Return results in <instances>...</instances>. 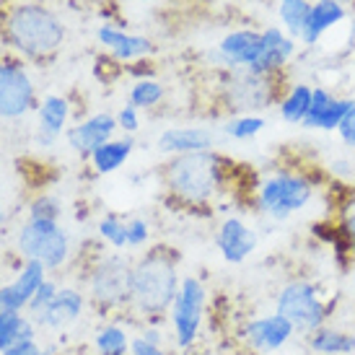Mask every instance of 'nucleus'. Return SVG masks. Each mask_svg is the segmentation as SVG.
Masks as SVG:
<instances>
[{
    "label": "nucleus",
    "instance_id": "f257e3e1",
    "mask_svg": "<svg viewBox=\"0 0 355 355\" xmlns=\"http://www.w3.org/2000/svg\"><path fill=\"white\" fill-rule=\"evenodd\" d=\"M228 161L218 150H200L174 156L164 168V182L171 198L184 205H205L223 189Z\"/></svg>",
    "mask_w": 355,
    "mask_h": 355
},
{
    "label": "nucleus",
    "instance_id": "f03ea898",
    "mask_svg": "<svg viewBox=\"0 0 355 355\" xmlns=\"http://www.w3.org/2000/svg\"><path fill=\"white\" fill-rule=\"evenodd\" d=\"M179 270L177 257L171 249H156L143 254L132 265V301L130 309H135L140 316H161L166 314L179 291Z\"/></svg>",
    "mask_w": 355,
    "mask_h": 355
},
{
    "label": "nucleus",
    "instance_id": "7ed1b4c3",
    "mask_svg": "<svg viewBox=\"0 0 355 355\" xmlns=\"http://www.w3.org/2000/svg\"><path fill=\"white\" fill-rule=\"evenodd\" d=\"M6 40L26 58H44L60 50L65 40V26L50 8L37 3H21L6 16Z\"/></svg>",
    "mask_w": 355,
    "mask_h": 355
},
{
    "label": "nucleus",
    "instance_id": "20e7f679",
    "mask_svg": "<svg viewBox=\"0 0 355 355\" xmlns=\"http://www.w3.org/2000/svg\"><path fill=\"white\" fill-rule=\"evenodd\" d=\"M275 311L296 327L298 335H309L329 322L335 314V298L327 296L322 283L309 277H293L275 293Z\"/></svg>",
    "mask_w": 355,
    "mask_h": 355
},
{
    "label": "nucleus",
    "instance_id": "39448f33",
    "mask_svg": "<svg viewBox=\"0 0 355 355\" xmlns=\"http://www.w3.org/2000/svg\"><path fill=\"white\" fill-rule=\"evenodd\" d=\"M316 195L314 179L296 168H277L257 187V210L272 223H283L301 213Z\"/></svg>",
    "mask_w": 355,
    "mask_h": 355
},
{
    "label": "nucleus",
    "instance_id": "423d86ee",
    "mask_svg": "<svg viewBox=\"0 0 355 355\" xmlns=\"http://www.w3.org/2000/svg\"><path fill=\"white\" fill-rule=\"evenodd\" d=\"M89 293L101 309H125L132 301V262L122 254L101 257L89 270Z\"/></svg>",
    "mask_w": 355,
    "mask_h": 355
},
{
    "label": "nucleus",
    "instance_id": "0eeeda50",
    "mask_svg": "<svg viewBox=\"0 0 355 355\" xmlns=\"http://www.w3.org/2000/svg\"><path fill=\"white\" fill-rule=\"evenodd\" d=\"M280 96L277 76H257L249 70H228L223 78V99L226 109L239 114H254L262 109L272 107Z\"/></svg>",
    "mask_w": 355,
    "mask_h": 355
},
{
    "label": "nucleus",
    "instance_id": "6e6552de",
    "mask_svg": "<svg viewBox=\"0 0 355 355\" xmlns=\"http://www.w3.org/2000/svg\"><path fill=\"white\" fill-rule=\"evenodd\" d=\"M19 252L26 259H37L47 270H58L68 262L70 239L60 228L58 220H37L29 218L19 231Z\"/></svg>",
    "mask_w": 355,
    "mask_h": 355
},
{
    "label": "nucleus",
    "instance_id": "1a4fd4ad",
    "mask_svg": "<svg viewBox=\"0 0 355 355\" xmlns=\"http://www.w3.org/2000/svg\"><path fill=\"white\" fill-rule=\"evenodd\" d=\"M205 304H207L205 283L195 275L182 277L177 298H174V304L168 309L177 347L187 350V347L195 345V340L200 335V327H202V319H205Z\"/></svg>",
    "mask_w": 355,
    "mask_h": 355
},
{
    "label": "nucleus",
    "instance_id": "9d476101",
    "mask_svg": "<svg viewBox=\"0 0 355 355\" xmlns=\"http://www.w3.org/2000/svg\"><path fill=\"white\" fill-rule=\"evenodd\" d=\"M239 335H241V340H244V345L249 350H254L259 355H272V353H280L298 332L286 316L272 311V314L247 319Z\"/></svg>",
    "mask_w": 355,
    "mask_h": 355
},
{
    "label": "nucleus",
    "instance_id": "9b49d317",
    "mask_svg": "<svg viewBox=\"0 0 355 355\" xmlns=\"http://www.w3.org/2000/svg\"><path fill=\"white\" fill-rule=\"evenodd\" d=\"M262 55V31L254 29H236L226 34L210 52H205V60L216 68L226 70H249Z\"/></svg>",
    "mask_w": 355,
    "mask_h": 355
},
{
    "label": "nucleus",
    "instance_id": "f8f14e48",
    "mask_svg": "<svg viewBox=\"0 0 355 355\" xmlns=\"http://www.w3.org/2000/svg\"><path fill=\"white\" fill-rule=\"evenodd\" d=\"M34 107V86L29 73L13 60L0 62V117L19 119Z\"/></svg>",
    "mask_w": 355,
    "mask_h": 355
},
{
    "label": "nucleus",
    "instance_id": "ddd939ff",
    "mask_svg": "<svg viewBox=\"0 0 355 355\" xmlns=\"http://www.w3.org/2000/svg\"><path fill=\"white\" fill-rule=\"evenodd\" d=\"M257 228H252L244 218L228 216L216 231V247L228 265H241L257 249Z\"/></svg>",
    "mask_w": 355,
    "mask_h": 355
},
{
    "label": "nucleus",
    "instance_id": "4468645a",
    "mask_svg": "<svg viewBox=\"0 0 355 355\" xmlns=\"http://www.w3.org/2000/svg\"><path fill=\"white\" fill-rule=\"evenodd\" d=\"M117 117L109 114V112H101V114H94V117L78 122L76 128H70L65 132V140L68 146L80 156H91L94 150L114 140V132H117Z\"/></svg>",
    "mask_w": 355,
    "mask_h": 355
},
{
    "label": "nucleus",
    "instance_id": "2eb2a0df",
    "mask_svg": "<svg viewBox=\"0 0 355 355\" xmlns=\"http://www.w3.org/2000/svg\"><path fill=\"white\" fill-rule=\"evenodd\" d=\"M296 55V40H291L283 26H267L262 29V55L249 73L257 76H277Z\"/></svg>",
    "mask_w": 355,
    "mask_h": 355
},
{
    "label": "nucleus",
    "instance_id": "dca6fc26",
    "mask_svg": "<svg viewBox=\"0 0 355 355\" xmlns=\"http://www.w3.org/2000/svg\"><path fill=\"white\" fill-rule=\"evenodd\" d=\"M47 267L37 262V259H26L24 270L19 272V277L10 283V286L0 288V311L3 309H13V311H24L29 301L34 298V293L42 288V283L47 280L44 277Z\"/></svg>",
    "mask_w": 355,
    "mask_h": 355
},
{
    "label": "nucleus",
    "instance_id": "f3484780",
    "mask_svg": "<svg viewBox=\"0 0 355 355\" xmlns=\"http://www.w3.org/2000/svg\"><path fill=\"white\" fill-rule=\"evenodd\" d=\"M161 153L184 156V153H200V150L216 148V132L210 128H168L156 140Z\"/></svg>",
    "mask_w": 355,
    "mask_h": 355
},
{
    "label": "nucleus",
    "instance_id": "a211bd4d",
    "mask_svg": "<svg viewBox=\"0 0 355 355\" xmlns=\"http://www.w3.org/2000/svg\"><path fill=\"white\" fill-rule=\"evenodd\" d=\"M86 309V296L76 288H60L55 301L42 311L34 322H40L44 329H65L73 322H78Z\"/></svg>",
    "mask_w": 355,
    "mask_h": 355
},
{
    "label": "nucleus",
    "instance_id": "6ab92c4d",
    "mask_svg": "<svg viewBox=\"0 0 355 355\" xmlns=\"http://www.w3.org/2000/svg\"><path fill=\"white\" fill-rule=\"evenodd\" d=\"M345 19H347V8L343 3H337V0H316V3H311V13L306 19L301 44H306V47L319 44V40L324 37L327 31L332 29V26H337V24H343Z\"/></svg>",
    "mask_w": 355,
    "mask_h": 355
},
{
    "label": "nucleus",
    "instance_id": "aec40b11",
    "mask_svg": "<svg viewBox=\"0 0 355 355\" xmlns=\"http://www.w3.org/2000/svg\"><path fill=\"white\" fill-rule=\"evenodd\" d=\"M96 37L99 42L107 47L112 55L117 60H138V58H146L153 52V42L148 37H140V34H125V31L114 29V26H99L96 31Z\"/></svg>",
    "mask_w": 355,
    "mask_h": 355
},
{
    "label": "nucleus",
    "instance_id": "412c9836",
    "mask_svg": "<svg viewBox=\"0 0 355 355\" xmlns=\"http://www.w3.org/2000/svg\"><path fill=\"white\" fill-rule=\"evenodd\" d=\"M309 353L314 355H355V332L324 324L304 335Z\"/></svg>",
    "mask_w": 355,
    "mask_h": 355
},
{
    "label": "nucleus",
    "instance_id": "4be33fe9",
    "mask_svg": "<svg viewBox=\"0 0 355 355\" xmlns=\"http://www.w3.org/2000/svg\"><path fill=\"white\" fill-rule=\"evenodd\" d=\"M70 104L62 96H44L40 104V132H37V143L42 148H50L52 143L62 135V130L68 125Z\"/></svg>",
    "mask_w": 355,
    "mask_h": 355
},
{
    "label": "nucleus",
    "instance_id": "5701e85b",
    "mask_svg": "<svg viewBox=\"0 0 355 355\" xmlns=\"http://www.w3.org/2000/svg\"><path fill=\"white\" fill-rule=\"evenodd\" d=\"M132 148H135L132 135H125V138L109 140V143L99 146L89 158H91V164H94V168H96V174H114L117 168L125 166V161L130 158Z\"/></svg>",
    "mask_w": 355,
    "mask_h": 355
},
{
    "label": "nucleus",
    "instance_id": "b1692460",
    "mask_svg": "<svg viewBox=\"0 0 355 355\" xmlns=\"http://www.w3.org/2000/svg\"><path fill=\"white\" fill-rule=\"evenodd\" d=\"M311 99H314V86H309V83H293L286 91V96L280 99V104H277L280 119L286 125H304L309 107H311Z\"/></svg>",
    "mask_w": 355,
    "mask_h": 355
},
{
    "label": "nucleus",
    "instance_id": "393cba45",
    "mask_svg": "<svg viewBox=\"0 0 355 355\" xmlns=\"http://www.w3.org/2000/svg\"><path fill=\"white\" fill-rule=\"evenodd\" d=\"M355 99H345V96H335V99L329 101L314 119H309L304 122L301 128L304 130H319V132H337L340 125H343V119L347 117V112L353 109Z\"/></svg>",
    "mask_w": 355,
    "mask_h": 355
},
{
    "label": "nucleus",
    "instance_id": "a878e982",
    "mask_svg": "<svg viewBox=\"0 0 355 355\" xmlns=\"http://www.w3.org/2000/svg\"><path fill=\"white\" fill-rule=\"evenodd\" d=\"M309 13H311V0H280L277 3V16H280L283 31L291 40H301Z\"/></svg>",
    "mask_w": 355,
    "mask_h": 355
},
{
    "label": "nucleus",
    "instance_id": "bb28decb",
    "mask_svg": "<svg viewBox=\"0 0 355 355\" xmlns=\"http://www.w3.org/2000/svg\"><path fill=\"white\" fill-rule=\"evenodd\" d=\"M130 343V335L119 324H104L94 337V347L99 355H128Z\"/></svg>",
    "mask_w": 355,
    "mask_h": 355
},
{
    "label": "nucleus",
    "instance_id": "cd10ccee",
    "mask_svg": "<svg viewBox=\"0 0 355 355\" xmlns=\"http://www.w3.org/2000/svg\"><path fill=\"white\" fill-rule=\"evenodd\" d=\"M265 128H267V119L262 114H239V117H231L223 125V132L231 140H252Z\"/></svg>",
    "mask_w": 355,
    "mask_h": 355
},
{
    "label": "nucleus",
    "instance_id": "c85d7f7f",
    "mask_svg": "<svg viewBox=\"0 0 355 355\" xmlns=\"http://www.w3.org/2000/svg\"><path fill=\"white\" fill-rule=\"evenodd\" d=\"M164 96H166V91H164V86L158 83V80L153 78H143L138 80L132 89H130L128 99L130 104L135 109H153L156 104H161L164 101Z\"/></svg>",
    "mask_w": 355,
    "mask_h": 355
},
{
    "label": "nucleus",
    "instance_id": "c756f323",
    "mask_svg": "<svg viewBox=\"0 0 355 355\" xmlns=\"http://www.w3.org/2000/svg\"><path fill=\"white\" fill-rule=\"evenodd\" d=\"M24 319L26 316L21 314V311H13V309H3L0 311V355H3V350H8L13 343H19Z\"/></svg>",
    "mask_w": 355,
    "mask_h": 355
},
{
    "label": "nucleus",
    "instance_id": "7c9ffc66",
    "mask_svg": "<svg viewBox=\"0 0 355 355\" xmlns=\"http://www.w3.org/2000/svg\"><path fill=\"white\" fill-rule=\"evenodd\" d=\"M99 236L107 241L109 247L125 249L128 247V223L117 216H104L99 220Z\"/></svg>",
    "mask_w": 355,
    "mask_h": 355
},
{
    "label": "nucleus",
    "instance_id": "2f4dec72",
    "mask_svg": "<svg viewBox=\"0 0 355 355\" xmlns=\"http://www.w3.org/2000/svg\"><path fill=\"white\" fill-rule=\"evenodd\" d=\"M58 291H60V288H58V283H55V280H44V283H42V288L34 293V298H31L29 306H26V309H29V314H31V319H37V316H40L42 311L52 304V301H55Z\"/></svg>",
    "mask_w": 355,
    "mask_h": 355
},
{
    "label": "nucleus",
    "instance_id": "473e14b6",
    "mask_svg": "<svg viewBox=\"0 0 355 355\" xmlns=\"http://www.w3.org/2000/svg\"><path fill=\"white\" fill-rule=\"evenodd\" d=\"M60 213H62V207H60L58 200L50 198V195L37 198L29 207V218H37V220H58Z\"/></svg>",
    "mask_w": 355,
    "mask_h": 355
},
{
    "label": "nucleus",
    "instance_id": "72a5a7b5",
    "mask_svg": "<svg viewBox=\"0 0 355 355\" xmlns=\"http://www.w3.org/2000/svg\"><path fill=\"white\" fill-rule=\"evenodd\" d=\"M150 239V226L148 220L143 218H130L128 220V247L130 249H140L146 247Z\"/></svg>",
    "mask_w": 355,
    "mask_h": 355
},
{
    "label": "nucleus",
    "instance_id": "f704fd0d",
    "mask_svg": "<svg viewBox=\"0 0 355 355\" xmlns=\"http://www.w3.org/2000/svg\"><path fill=\"white\" fill-rule=\"evenodd\" d=\"M117 128L125 132V135H135L140 130V117H138V109L132 107V104H125V107L119 109L117 114Z\"/></svg>",
    "mask_w": 355,
    "mask_h": 355
},
{
    "label": "nucleus",
    "instance_id": "c9c22d12",
    "mask_svg": "<svg viewBox=\"0 0 355 355\" xmlns=\"http://www.w3.org/2000/svg\"><path fill=\"white\" fill-rule=\"evenodd\" d=\"M337 135H340V140H343V146L355 150V104H353V109L347 112V117L343 119V125H340V130H337Z\"/></svg>",
    "mask_w": 355,
    "mask_h": 355
},
{
    "label": "nucleus",
    "instance_id": "e433bc0d",
    "mask_svg": "<svg viewBox=\"0 0 355 355\" xmlns=\"http://www.w3.org/2000/svg\"><path fill=\"white\" fill-rule=\"evenodd\" d=\"M329 168H332V174H335L337 179H345V182L355 179V161L353 158H335Z\"/></svg>",
    "mask_w": 355,
    "mask_h": 355
},
{
    "label": "nucleus",
    "instance_id": "4c0bfd02",
    "mask_svg": "<svg viewBox=\"0 0 355 355\" xmlns=\"http://www.w3.org/2000/svg\"><path fill=\"white\" fill-rule=\"evenodd\" d=\"M130 355H168V353L164 350V347L146 343L143 337H132V343H130Z\"/></svg>",
    "mask_w": 355,
    "mask_h": 355
},
{
    "label": "nucleus",
    "instance_id": "58836bf2",
    "mask_svg": "<svg viewBox=\"0 0 355 355\" xmlns=\"http://www.w3.org/2000/svg\"><path fill=\"white\" fill-rule=\"evenodd\" d=\"M340 234H343V239H345L350 254H355V207H350V213L345 216L343 226H340Z\"/></svg>",
    "mask_w": 355,
    "mask_h": 355
},
{
    "label": "nucleus",
    "instance_id": "ea45409f",
    "mask_svg": "<svg viewBox=\"0 0 355 355\" xmlns=\"http://www.w3.org/2000/svg\"><path fill=\"white\" fill-rule=\"evenodd\" d=\"M42 347L34 343V340H19L13 343L8 350H3V355H40Z\"/></svg>",
    "mask_w": 355,
    "mask_h": 355
},
{
    "label": "nucleus",
    "instance_id": "a19ab883",
    "mask_svg": "<svg viewBox=\"0 0 355 355\" xmlns=\"http://www.w3.org/2000/svg\"><path fill=\"white\" fill-rule=\"evenodd\" d=\"M143 340H146V343H150V345H158V347H164V337H161V332H158L156 327H146V329H143Z\"/></svg>",
    "mask_w": 355,
    "mask_h": 355
},
{
    "label": "nucleus",
    "instance_id": "79ce46f5",
    "mask_svg": "<svg viewBox=\"0 0 355 355\" xmlns=\"http://www.w3.org/2000/svg\"><path fill=\"white\" fill-rule=\"evenodd\" d=\"M347 272H350V280L355 283V254H353V259H350V265H347Z\"/></svg>",
    "mask_w": 355,
    "mask_h": 355
},
{
    "label": "nucleus",
    "instance_id": "37998d69",
    "mask_svg": "<svg viewBox=\"0 0 355 355\" xmlns=\"http://www.w3.org/2000/svg\"><path fill=\"white\" fill-rule=\"evenodd\" d=\"M40 355H55V347H42Z\"/></svg>",
    "mask_w": 355,
    "mask_h": 355
},
{
    "label": "nucleus",
    "instance_id": "c03bdc74",
    "mask_svg": "<svg viewBox=\"0 0 355 355\" xmlns=\"http://www.w3.org/2000/svg\"><path fill=\"white\" fill-rule=\"evenodd\" d=\"M350 34H353V44H355V19H353V26H350Z\"/></svg>",
    "mask_w": 355,
    "mask_h": 355
},
{
    "label": "nucleus",
    "instance_id": "a18cd8bd",
    "mask_svg": "<svg viewBox=\"0 0 355 355\" xmlns=\"http://www.w3.org/2000/svg\"><path fill=\"white\" fill-rule=\"evenodd\" d=\"M0 223H6V213L3 210H0Z\"/></svg>",
    "mask_w": 355,
    "mask_h": 355
},
{
    "label": "nucleus",
    "instance_id": "49530a36",
    "mask_svg": "<svg viewBox=\"0 0 355 355\" xmlns=\"http://www.w3.org/2000/svg\"><path fill=\"white\" fill-rule=\"evenodd\" d=\"M337 3H343V6H347V3H353V0H337Z\"/></svg>",
    "mask_w": 355,
    "mask_h": 355
},
{
    "label": "nucleus",
    "instance_id": "de8ad7c7",
    "mask_svg": "<svg viewBox=\"0 0 355 355\" xmlns=\"http://www.w3.org/2000/svg\"><path fill=\"white\" fill-rule=\"evenodd\" d=\"M146 3H148V0H146Z\"/></svg>",
    "mask_w": 355,
    "mask_h": 355
}]
</instances>
